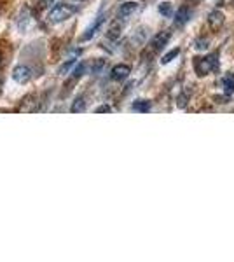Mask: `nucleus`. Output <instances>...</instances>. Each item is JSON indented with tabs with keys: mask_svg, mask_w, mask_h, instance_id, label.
I'll return each instance as SVG.
<instances>
[{
	"mask_svg": "<svg viewBox=\"0 0 234 262\" xmlns=\"http://www.w3.org/2000/svg\"><path fill=\"white\" fill-rule=\"evenodd\" d=\"M208 48V42L206 40H198L196 42V49L198 51H201V49H206Z\"/></svg>",
	"mask_w": 234,
	"mask_h": 262,
	"instance_id": "22",
	"label": "nucleus"
},
{
	"mask_svg": "<svg viewBox=\"0 0 234 262\" xmlns=\"http://www.w3.org/2000/svg\"><path fill=\"white\" fill-rule=\"evenodd\" d=\"M104 66H105V60H98V62L94 63V66H93V74H98L102 68H104Z\"/></svg>",
	"mask_w": 234,
	"mask_h": 262,
	"instance_id": "20",
	"label": "nucleus"
},
{
	"mask_svg": "<svg viewBox=\"0 0 234 262\" xmlns=\"http://www.w3.org/2000/svg\"><path fill=\"white\" fill-rule=\"evenodd\" d=\"M158 10H159V14H162L164 18H170L173 14V7H172V4L170 2H162V4H159V7H158Z\"/></svg>",
	"mask_w": 234,
	"mask_h": 262,
	"instance_id": "15",
	"label": "nucleus"
},
{
	"mask_svg": "<svg viewBox=\"0 0 234 262\" xmlns=\"http://www.w3.org/2000/svg\"><path fill=\"white\" fill-rule=\"evenodd\" d=\"M178 54H180V49H178V48H175V49H173V51H170L168 54L162 56L161 63H162V65H168V63H170V62H173V60H175Z\"/></svg>",
	"mask_w": 234,
	"mask_h": 262,
	"instance_id": "17",
	"label": "nucleus"
},
{
	"mask_svg": "<svg viewBox=\"0 0 234 262\" xmlns=\"http://www.w3.org/2000/svg\"><path fill=\"white\" fill-rule=\"evenodd\" d=\"M84 70H86V65H84V63H79V65L72 70V76L74 77H80L84 74Z\"/></svg>",
	"mask_w": 234,
	"mask_h": 262,
	"instance_id": "19",
	"label": "nucleus"
},
{
	"mask_svg": "<svg viewBox=\"0 0 234 262\" xmlns=\"http://www.w3.org/2000/svg\"><path fill=\"white\" fill-rule=\"evenodd\" d=\"M104 21H105V14H104V16H100L96 21H94V23H93V26H90V28H88V32L82 35V40H90V38L93 37V35L96 34V32L102 28V24H104Z\"/></svg>",
	"mask_w": 234,
	"mask_h": 262,
	"instance_id": "11",
	"label": "nucleus"
},
{
	"mask_svg": "<svg viewBox=\"0 0 234 262\" xmlns=\"http://www.w3.org/2000/svg\"><path fill=\"white\" fill-rule=\"evenodd\" d=\"M130 74H131V68L128 65H124V63H119V65H116L114 68L110 70V79L112 80H124V79H128L130 77Z\"/></svg>",
	"mask_w": 234,
	"mask_h": 262,
	"instance_id": "6",
	"label": "nucleus"
},
{
	"mask_svg": "<svg viewBox=\"0 0 234 262\" xmlns=\"http://www.w3.org/2000/svg\"><path fill=\"white\" fill-rule=\"evenodd\" d=\"M46 2H52V0H46Z\"/></svg>",
	"mask_w": 234,
	"mask_h": 262,
	"instance_id": "23",
	"label": "nucleus"
},
{
	"mask_svg": "<svg viewBox=\"0 0 234 262\" xmlns=\"http://www.w3.org/2000/svg\"><path fill=\"white\" fill-rule=\"evenodd\" d=\"M94 112H96V114H104V112H112V108L108 107V105H102V107H98Z\"/></svg>",
	"mask_w": 234,
	"mask_h": 262,
	"instance_id": "21",
	"label": "nucleus"
},
{
	"mask_svg": "<svg viewBox=\"0 0 234 262\" xmlns=\"http://www.w3.org/2000/svg\"><path fill=\"white\" fill-rule=\"evenodd\" d=\"M18 24V30L21 32V34H26L28 30H30L32 26H34V16H32V12L28 9H23L20 14V18H18L16 21Z\"/></svg>",
	"mask_w": 234,
	"mask_h": 262,
	"instance_id": "4",
	"label": "nucleus"
},
{
	"mask_svg": "<svg viewBox=\"0 0 234 262\" xmlns=\"http://www.w3.org/2000/svg\"><path fill=\"white\" fill-rule=\"evenodd\" d=\"M76 65V60H68V62L65 63V65H62V68H60V76H66V72H68L72 66Z\"/></svg>",
	"mask_w": 234,
	"mask_h": 262,
	"instance_id": "18",
	"label": "nucleus"
},
{
	"mask_svg": "<svg viewBox=\"0 0 234 262\" xmlns=\"http://www.w3.org/2000/svg\"><path fill=\"white\" fill-rule=\"evenodd\" d=\"M217 68V56L210 54V56H203V58H196L194 60V70L200 77L208 76L210 72Z\"/></svg>",
	"mask_w": 234,
	"mask_h": 262,
	"instance_id": "2",
	"label": "nucleus"
},
{
	"mask_svg": "<svg viewBox=\"0 0 234 262\" xmlns=\"http://www.w3.org/2000/svg\"><path fill=\"white\" fill-rule=\"evenodd\" d=\"M189 16H190V10L187 9L186 6L180 7V9L176 10V14H175V24H176V26H182V24H186L187 21H189Z\"/></svg>",
	"mask_w": 234,
	"mask_h": 262,
	"instance_id": "10",
	"label": "nucleus"
},
{
	"mask_svg": "<svg viewBox=\"0 0 234 262\" xmlns=\"http://www.w3.org/2000/svg\"><path fill=\"white\" fill-rule=\"evenodd\" d=\"M224 23H226V16L222 10H214V12H210V16H208V24H210L212 30H220Z\"/></svg>",
	"mask_w": 234,
	"mask_h": 262,
	"instance_id": "7",
	"label": "nucleus"
},
{
	"mask_svg": "<svg viewBox=\"0 0 234 262\" xmlns=\"http://www.w3.org/2000/svg\"><path fill=\"white\" fill-rule=\"evenodd\" d=\"M170 37H172V35H170V32H159L158 35H156L154 38H152V42H150V46H152V49H154V51H161L162 48H164L166 44H168V40H170Z\"/></svg>",
	"mask_w": 234,
	"mask_h": 262,
	"instance_id": "8",
	"label": "nucleus"
},
{
	"mask_svg": "<svg viewBox=\"0 0 234 262\" xmlns=\"http://www.w3.org/2000/svg\"><path fill=\"white\" fill-rule=\"evenodd\" d=\"M70 110H72L74 114H79V112L86 110V100H84V96H77L76 102L72 104V107H70Z\"/></svg>",
	"mask_w": 234,
	"mask_h": 262,
	"instance_id": "14",
	"label": "nucleus"
},
{
	"mask_svg": "<svg viewBox=\"0 0 234 262\" xmlns=\"http://www.w3.org/2000/svg\"><path fill=\"white\" fill-rule=\"evenodd\" d=\"M107 37H108V38H112V40H117V38L120 37V26H119V24L114 23L110 28H108V32H107Z\"/></svg>",
	"mask_w": 234,
	"mask_h": 262,
	"instance_id": "16",
	"label": "nucleus"
},
{
	"mask_svg": "<svg viewBox=\"0 0 234 262\" xmlns=\"http://www.w3.org/2000/svg\"><path fill=\"white\" fill-rule=\"evenodd\" d=\"M34 77V70L30 68V66H26V65H18V66H14V70H12V79H14V82H18V84H26L28 80Z\"/></svg>",
	"mask_w": 234,
	"mask_h": 262,
	"instance_id": "3",
	"label": "nucleus"
},
{
	"mask_svg": "<svg viewBox=\"0 0 234 262\" xmlns=\"http://www.w3.org/2000/svg\"><path fill=\"white\" fill-rule=\"evenodd\" d=\"M74 12H76V9H74L72 6H68V4H58V6H54L49 10L48 20L51 21V23H63V21L68 20Z\"/></svg>",
	"mask_w": 234,
	"mask_h": 262,
	"instance_id": "1",
	"label": "nucleus"
},
{
	"mask_svg": "<svg viewBox=\"0 0 234 262\" xmlns=\"http://www.w3.org/2000/svg\"><path fill=\"white\" fill-rule=\"evenodd\" d=\"M38 107H40V102H38L37 94H28V96H24L23 102H21L20 112H37Z\"/></svg>",
	"mask_w": 234,
	"mask_h": 262,
	"instance_id": "5",
	"label": "nucleus"
},
{
	"mask_svg": "<svg viewBox=\"0 0 234 262\" xmlns=\"http://www.w3.org/2000/svg\"><path fill=\"white\" fill-rule=\"evenodd\" d=\"M131 110L134 112H148L150 110V102L148 100H136L131 105Z\"/></svg>",
	"mask_w": 234,
	"mask_h": 262,
	"instance_id": "13",
	"label": "nucleus"
},
{
	"mask_svg": "<svg viewBox=\"0 0 234 262\" xmlns=\"http://www.w3.org/2000/svg\"><path fill=\"white\" fill-rule=\"evenodd\" d=\"M136 7H138L136 2H124V4H120V7L117 9V18H119V20H126V18H130L131 14L136 10Z\"/></svg>",
	"mask_w": 234,
	"mask_h": 262,
	"instance_id": "9",
	"label": "nucleus"
},
{
	"mask_svg": "<svg viewBox=\"0 0 234 262\" xmlns=\"http://www.w3.org/2000/svg\"><path fill=\"white\" fill-rule=\"evenodd\" d=\"M222 88H224V93L228 94V96L234 94V74L229 72L228 76L222 79Z\"/></svg>",
	"mask_w": 234,
	"mask_h": 262,
	"instance_id": "12",
	"label": "nucleus"
}]
</instances>
